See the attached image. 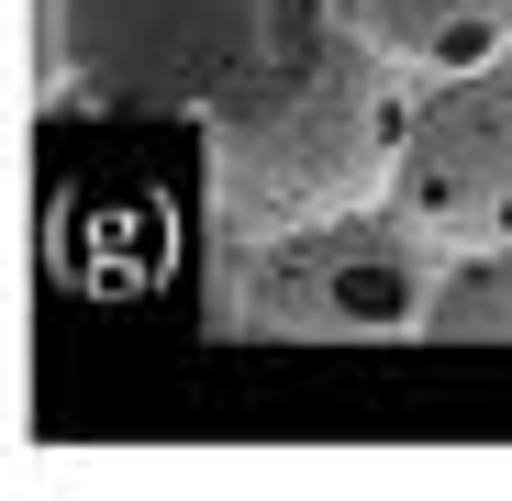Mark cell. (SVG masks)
I'll use <instances>...</instances> for the list:
<instances>
[{
	"label": "cell",
	"mask_w": 512,
	"mask_h": 501,
	"mask_svg": "<svg viewBox=\"0 0 512 501\" xmlns=\"http://www.w3.org/2000/svg\"><path fill=\"white\" fill-rule=\"evenodd\" d=\"M190 245V190L145 134L123 145H78L45 179V257L78 290H156Z\"/></svg>",
	"instance_id": "obj_4"
},
{
	"label": "cell",
	"mask_w": 512,
	"mask_h": 501,
	"mask_svg": "<svg viewBox=\"0 0 512 501\" xmlns=\"http://www.w3.org/2000/svg\"><path fill=\"white\" fill-rule=\"evenodd\" d=\"M245 334H301V346H379V334H423L435 312V257L423 223L379 212H334L268 234V257L245 268Z\"/></svg>",
	"instance_id": "obj_3"
},
{
	"label": "cell",
	"mask_w": 512,
	"mask_h": 501,
	"mask_svg": "<svg viewBox=\"0 0 512 501\" xmlns=\"http://www.w3.org/2000/svg\"><path fill=\"white\" fill-rule=\"evenodd\" d=\"M346 34H368L390 67L468 78V67H512V0H346Z\"/></svg>",
	"instance_id": "obj_6"
},
{
	"label": "cell",
	"mask_w": 512,
	"mask_h": 501,
	"mask_svg": "<svg viewBox=\"0 0 512 501\" xmlns=\"http://www.w3.org/2000/svg\"><path fill=\"white\" fill-rule=\"evenodd\" d=\"M390 56L368 34H334V56L279 90L268 112L212 123V201L256 234H290V223H334V212H379L401 190V123L390 112Z\"/></svg>",
	"instance_id": "obj_2"
},
{
	"label": "cell",
	"mask_w": 512,
	"mask_h": 501,
	"mask_svg": "<svg viewBox=\"0 0 512 501\" xmlns=\"http://www.w3.org/2000/svg\"><path fill=\"white\" fill-rule=\"evenodd\" d=\"M401 212L479 257V245H512V78L501 67H468V78H435L401 123Z\"/></svg>",
	"instance_id": "obj_5"
},
{
	"label": "cell",
	"mask_w": 512,
	"mask_h": 501,
	"mask_svg": "<svg viewBox=\"0 0 512 501\" xmlns=\"http://www.w3.org/2000/svg\"><path fill=\"white\" fill-rule=\"evenodd\" d=\"M423 334H512V245H479V257L457 279H435V312H423Z\"/></svg>",
	"instance_id": "obj_7"
},
{
	"label": "cell",
	"mask_w": 512,
	"mask_h": 501,
	"mask_svg": "<svg viewBox=\"0 0 512 501\" xmlns=\"http://www.w3.org/2000/svg\"><path fill=\"white\" fill-rule=\"evenodd\" d=\"M346 0H56V56L134 123H245L334 56Z\"/></svg>",
	"instance_id": "obj_1"
}]
</instances>
